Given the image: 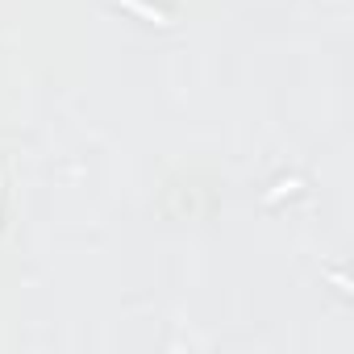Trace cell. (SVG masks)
<instances>
[{
  "label": "cell",
  "instance_id": "1",
  "mask_svg": "<svg viewBox=\"0 0 354 354\" xmlns=\"http://www.w3.org/2000/svg\"><path fill=\"white\" fill-rule=\"evenodd\" d=\"M296 188H300V184H296V180H283V184H275V192H271V196H267V201H279V196H283V192H296Z\"/></svg>",
  "mask_w": 354,
  "mask_h": 354
}]
</instances>
